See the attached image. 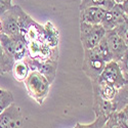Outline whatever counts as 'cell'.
I'll return each instance as SVG.
<instances>
[{"mask_svg": "<svg viewBox=\"0 0 128 128\" xmlns=\"http://www.w3.org/2000/svg\"><path fill=\"white\" fill-rule=\"evenodd\" d=\"M12 72V75L16 81L24 82L25 79L28 77L29 73L31 72V69L25 60H18L14 62Z\"/></svg>", "mask_w": 128, "mask_h": 128, "instance_id": "5bb4252c", "label": "cell"}, {"mask_svg": "<svg viewBox=\"0 0 128 128\" xmlns=\"http://www.w3.org/2000/svg\"><path fill=\"white\" fill-rule=\"evenodd\" d=\"M24 83L29 96L33 98L38 104H43L50 90L51 83L48 79L39 71L32 70Z\"/></svg>", "mask_w": 128, "mask_h": 128, "instance_id": "6da1fadb", "label": "cell"}, {"mask_svg": "<svg viewBox=\"0 0 128 128\" xmlns=\"http://www.w3.org/2000/svg\"><path fill=\"white\" fill-rule=\"evenodd\" d=\"M44 40L51 47H58L60 42V32L51 22H47L44 26Z\"/></svg>", "mask_w": 128, "mask_h": 128, "instance_id": "4fadbf2b", "label": "cell"}, {"mask_svg": "<svg viewBox=\"0 0 128 128\" xmlns=\"http://www.w3.org/2000/svg\"><path fill=\"white\" fill-rule=\"evenodd\" d=\"M27 64L29 65L31 71L32 70H36L39 71L40 73H42L43 75L48 79V81L52 84V82L54 81L56 76V70H58V60H37L30 58L29 56H27L24 58Z\"/></svg>", "mask_w": 128, "mask_h": 128, "instance_id": "ba28073f", "label": "cell"}, {"mask_svg": "<svg viewBox=\"0 0 128 128\" xmlns=\"http://www.w3.org/2000/svg\"><path fill=\"white\" fill-rule=\"evenodd\" d=\"M126 18L127 16L123 12L120 4H115L110 10L106 12L100 25L104 28L106 31H109L120 26L122 23H124Z\"/></svg>", "mask_w": 128, "mask_h": 128, "instance_id": "9c48e42d", "label": "cell"}, {"mask_svg": "<svg viewBox=\"0 0 128 128\" xmlns=\"http://www.w3.org/2000/svg\"><path fill=\"white\" fill-rule=\"evenodd\" d=\"M106 10L95 7V6H89L86 8H83L80 10V22H85L92 25L100 24L104 16Z\"/></svg>", "mask_w": 128, "mask_h": 128, "instance_id": "30bf717a", "label": "cell"}, {"mask_svg": "<svg viewBox=\"0 0 128 128\" xmlns=\"http://www.w3.org/2000/svg\"><path fill=\"white\" fill-rule=\"evenodd\" d=\"M121 110H122V111L125 113V115L128 117V104H125V106H123V108H122Z\"/></svg>", "mask_w": 128, "mask_h": 128, "instance_id": "603a6c76", "label": "cell"}, {"mask_svg": "<svg viewBox=\"0 0 128 128\" xmlns=\"http://www.w3.org/2000/svg\"><path fill=\"white\" fill-rule=\"evenodd\" d=\"M14 64V60L8 56L0 44V75L8 72H12V66Z\"/></svg>", "mask_w": 128, "mask_h": 128, "instance_id": "e0dca14e", "label": "cell"}, {"mask_svg": "<svg viewBox=\"0 0 128 128\" xmlns=\"http://www.w3.org/2000/svg\"><path fill=\"white\" fill-rule=\"evenodd\" d=\"M2 28H3V25H2V20H1V18H0V33L2 32Z\"/></svg>", "mask_w": 128, "mask_h": 128, "instance_id": "d4e9b609", "label": "cell"}, {"mask_svg": "<svg viewBox=\"0 0 128 128\" xmlns=\"http://www.w3.org/2000/svg\"><path fill=\"white\" fill-rule=\"evenodd\" d=\"M24 9L18 5H12L7 12L0 16L2 20V33L9 36H22L20 35V18Z\"/></svg>", "mask_w": 128, "mask_h": 128, "instance_id": "277c9868", "label": "cell"}, {"mask_svg": "<svg viewBox=\"0 0 128 128\" xmlns=\"http://www.w3.org/2000/svg\"><path fill=\"white\" fill-rule=\"evenodd\" d=\"M118 64L120 65L123 73L125 74V75L128 76V45H127V49H126V51L124 53L123 58H121L120 62H118Z\"/></svg>", "mask_w": 128, "mask_h": 128, "instance_id": "ffe728a7", "label": "cell"}, {"mask_svg": "<svg viewBox=\"0 0 128 128\" xmlns=\"http://www.w3.org/2000/svg\"><path fill=\"white\" fill-rule=\"evenodd\" d=\"M106 30L100 25H92L80 22V41L83 49H90L96 46L104 37Z\"/></svg>", "mask_w": 128, "mask_h": 128, "instance_id": "3957f363", "label": "cell"}, {"mask_svg": "<svg viewBox=\"0 0 128 128\" xmlns=\"http://www.w3.org/2000/svg\"><path fill=\"white\" fill-rule=\"evenodd\" d=\"M12 102H14V98L12 92L10 90L0 88V113Z\"/></svg>", "mask_w": 128, "mask_h": 128, "instance_id": "ac0fdd59", "label": "cell"}, {"mask_svg": "<svg viewBox=\"0 0 128 128\" xmlns=\"http://www.w3.org/2000/svg\"><path fill=\"white\" fill-rule=\"evenodd\" d=\"M104 39L106 41V44L109 46L110 52L112 54V58L115 62H120L123 58L124 53L127 49V43L124 41V39L118 34L115 29L106 31Z\"/></svg>", "mask_w": 128, "mask_h": 128, "instance_id": "8992f818", "label": "cell"}, {"mask_svg": "<svg viewBox=\"0 0 128 128\" xmlns=\"http://www.w3.org/2000/svg\"><path fill=\"white\" fill-rule=\"evenodd\" d=\"M92 83V89L96 91L100 96L104 100H113L116 96L118 89L115 88L112 85L108 84L104 81H102L100 79L95 80V81H91Z\"/></svg>", "mask_w": 128, "mask_h": 128, "instance_id": "8fae6325", "label": "cell"}, {"mask_svg": "<svg viewBox=\"0 0 128 128\" xmlns=\"http://www.w3.org/2000/svg\"><path fill=\"white\" fill-rule=\"evenodd\" d=\"M12 6V0H0V16Z\"/></svg>", "mask_w": 128, "mask_h": 128, "instance_id": "44dd1931", "label": "cell"}, {"mask_svg": "<svg viewBox=\"0 0 128 128\" xmlns=\"http://www.w3.org/2000/svg\"><path fill=\"white\" fill-rule=\"evenodd\" d=\"M114 0H81V3L79 6V9H83L89 6H95L100 7L104 10H110L115 5Z\"/></svg>", "mask_w": 128, "mask_h": 128, "instance_id": "9a60e30c", "label": "cell"}, {"mask_svg": "<svg viewBox=\"0 0 128 128\" xmlns=\"http://www.w3.org/2000/svg\"><path fill=\"white\" fill-rule=\"evenodd\" d=\"M83 50L84 56L82 62V71L91 81H95L102 74L106 62L104 60L96 47Z\"/></svg>", "mask_w": 128, "mask_h": 128, "instance_id": "7a4b0ae2", "label": "cell"}, {"mask_svg": "<svg viewBox=\"0 0 128 128\" xmlns=\"http://www.w3.org/2000/svg\"><path fill=\"white\" fill-rule=\"evenodd\" d=\"M24 117L20 106L14 102L8 106L0 113V127L1 128H16L23 127Z\"/></svg>", "mask_w": 128, "mask_h": 128, "instance_id": "52a82bcc", "label": "cell"}, {"mask_svg": "<svg viewBox=\"0 0 128 128\" xmlns=\"http://www.w3.org/2000/svg\"><path fill=\"white\" fill-rule=\"evenodd\" d=\"M98 79L106 82L117 89L123 87V85L126 82L125 74L123 73L120 65L115 60L106 62V66Z\"/></svg>", "mask_w": 128, "mask_h": 128, "instance_id": "5b68a950", "label": "cell"}, {"mask_svg": "<svg viewBox=\"0 0 128 128\" xmlns=\"http://www.w3.org/2000/svg\"><path fill=\"white\" fill-rule=\"evenodd\" d=\"M115 30L118 32V34L124 39V41L128 44V16L124 20V23H122L120 26L115 28Z\"/></svg>", "mask_w": 128, "mask_h": 128, "instance_id": "d6986e66", "label": "cell"}, {"mask_svg": "<svg viewBox=\"0 0 128 128\" xmlns=\"http://www.w3.org/2000/svg\"><path fill=\"white\" fill-rule=\"evenodd\" d=\"M114 1H115L116 4H121V3H123L125 1V0H114Z\"/></svg>", "mask_w": 128, "mask_h": 128, "instance_id": "cb8c5ba5", "label": "cell"}, {"mask_svg": "<svg viewBox=\"0 0 128 128\" xmlns=\"http://www.w3.org/2000/svg\"><path fill=\"white\" fill-rule=\"evenodd\" d=\"M104 127L106 128H128V117L122 110L115 111L110 115Z\"/></svg>", "mask_w": 128, "mask_h": 128, "instance_id": "7c38bea8", "label": "cell"}, {"mask_svg": "<svg viewBox=\"0 0 128 128\" xmlns=\"http://www.w3.org/2000/svg\"><path fill=\"white\" fill-rule=\"evenodd\" d=\"M16 36H9L5 33H0V44L5 50L8 56L14 58V47H16ZM16 62V60H14Z\"/></svg>", "mask_w": 128, "mask_h": 128, "instance_id": "2e32d148", "label": "cell"}, {"mask_svg": "<svg viewBox=\"0 0 128 128\" xmlns=\"http://www.w3.org/2000/svg\"><path fill=\"white\" fill-rule=\"evenodd\" d=\"M120 6L122 7V9H123V12H125V14L128 16V0H125L123 3L120 4Z\"/></svg>", "mask_w": 128, "mask_h": 128, "instance_id": "7402d4cb", "label": "cell"}]
</instances>
